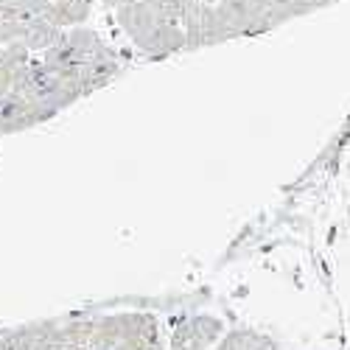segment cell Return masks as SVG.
Instances as JSON below:
<instances>
[{"label":"cell","instance_id":"1","mask_svg":"<svg viewBox=\"0 0 350 350\" xmlns=\"http://www.w3.org/2000/svg\"><path fill=\"white\" fill-rule=\"evenodd\" d=\"M185 3L188 0H137L115 9V20L143 56L165 59L188 45L183 28Z\"/></svg>","mask_w":350,"mask_h":350},{"label":"cell","instance_id":"5","mask_svg":"<svg viewBox=\"0 0 350 350\" xmlns=\"http://www.w3.org/2000/svg\"><path fill=\"white\" fill-rule=\"evenodd\" d=\"M59 37H62V28L51 25L42 17H34L31 23H28V28H25V34H23L20 42L31 53H45L48 48H53L56 42H59Z\"/></svg>","mask_w":350,"mask_h":350},{"label":"cell","instance_id":"8","mask_svg":"<svg viewBox=\"0 0 350 350\" xmlns=\"http://www.w3.org/2000/svg\"><path fill=\"white\" fill-rule=\"evenodd\" d=\"M347 171H350V160H347Z\"/></svg>","mask_w":350,"mask_h":350},{"label":"cell","instance_id":"3","mask_svg":"<svg viewBox=\"0 0 350 350\" xmlns=\"http://www.w3.org/2000/svg\"><path fill=\"white\" fill-rule=\"evenodd\" d=\"M42 121H51L48 115L31 104L25 96L20 93H6L0 98V135H12V132H23V129H31Z\"/></svg>","mask_w":350,"mask_h":350},{"label":"cell","instance_id":"6","mask_svg":"<svg viewBox=\"0 0 350 350\" xmlns=\"http://www.w3.org/2000/svg\"><path fill=\"white\" fill-rule=\"evenodd\" d=\"M216 350H278V345L269 336H264V334L241 328V331H230L216 345Z\"/></svg>","mask_w":350,"mask_h":350},{"label":"cell","instance_id":"2","mask_svg":"<svg viewBox=\"0 0 350 350\" xmlns=\"http://www.w3.org/2000/svg\"><path fill=\"white\" fill-rule=\"evenodd\" d=\"M221 336V323L216 317L199 314L180 323L171 334V350H211Z\"/></svg>","mask_w":350,"mask_h":350},{"label":"cell","instance_id":"4","mask_svg":"<svg viewBox=\"0 0 350 350\" xmlns=\"http://www.w3.org/2000/svg\"><path fill=\"white\" fill-rule=\"evenodd\" d=\"M37 17L48 20L56 28H76L93 12V0H31Z\"/></svg>","mask_w":350,"mask_h":350},{"label":"cell","instance_id":"9","mask_svg":"<svg viewBox=\"0 0 350 350\" xmlns=\"http://www.w3.org/2000/svg\"><path fill=\"white\" fill-rule=\"evenodd\" d=\"M149 350H154V347H149Z\"/></svg>","mask_w":350,"mask_h":350},{"label":"cell","instance_id":"7","mask_svg":"<svg viewBox=\"0 0 350 350\" xmlns=\"http://www.w3.org/2000/svg\"><path fill=\"white\" fill-rule=\"evenodd\" d=\"M331 3H342V0H328V6H331Z\"/></svg>","mask_w":350,"mask_h":350}]
</instances>
